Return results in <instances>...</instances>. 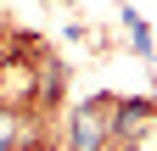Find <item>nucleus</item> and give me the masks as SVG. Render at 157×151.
Masks as SVG:
<instances>
[{"mask_svg": "<svg viewBox=\"0 0 157 151\" xmlns=\"http://www.w3.org/2000/svg\"><path fill=\"white\" fill-rule=\"evenodd\" d=\"M112 118V112H107ZM101 118V106H78L73 112V151H101L112 140V123Z\"/></svg>", "mask_w": 157, "mask_h": 151, "instance_id": "1", "label": "nucleus"}, {"mask_svg": "<svg viewBox=\"0 0 157 151\" xmlns=\"http://www.w3.org/2000/svg\"><path fill=\"white\" fill-rule=\"evenodd\" d=\"M112 140H129V134H140V129L151 123V106L146 101H129V106H112Z\"/></svg>", "mask_w": 157, "mask_h": 151, "instance_id": "2", "label": "nucleus"}, {"mask_svg": "<svg viewBox=\"0 0 157 151\" xmlns=\"http://www.w3.org/2000/svg\"><path fill=\"white\" fill-rule=\"evenodd\" d=\"M107 145H112V151H129V140H107Z\"/></svg>", "mask_w": 157, "mask_h": 151, "instance_id": "3", "label": "nucleus"}]
</instances>
